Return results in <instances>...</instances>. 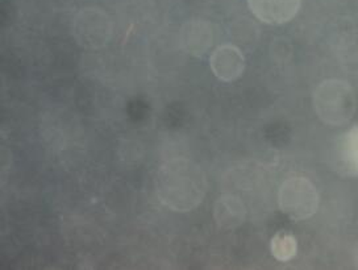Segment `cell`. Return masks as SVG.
Here are the masks:
<instances>
[{
  "instance_id": "1",
  "label": "cell",
  "mask_w": 358,
  "mask_h": 270,
  "mask_svg": "<svg viewBox=\"0 0 358 270\" xmlns=\"http://www.w3.org/2000/svg\"><path fill=\"white\" fill-rule=\"evenodd\" d=\"M159 202L176 213H190L206 198L207 178L199 165L186 158L165 162L156 180Z\"/></svg>"
},
{
  "instance_id": "2",
  "label": "cell",
  "mask_w": 358,
  "mask_h": 270,
  "mask_svg": "<svg viewBox=\"0 0 358 270\" xmlns=\"http://www.w3.org/2000/svg\"><path fill=\"white\" fill-rule=\"evenodd\" d=\"M315 110L328 125L347 124L356 111V94L352 86L338 79H328L319 85L315 92Z\"/></svg>"
},
{
  "instance_id": "3",
  "label": "cell",
  "mask_w": 358,
  "mask_h": 270,
  "mask_svg": "<svg viewBox=\"0 0 358 270\" xmlns=\"http://www.w3.org/2000/svg\"><path fill=\"white\" fill-rule=\"evenodd\" d=\"M278 203L283 214L294 220H306L316 214L320 197L311 180L292 177L280 185Z\"/></svg>"
},
{
  "instance_id": "4",
  "label": "cell",
  "mask_w": 358,
  "mask_h": 270,
  "mask_svg": "<svg viewBox=\"0 0 358 270\" xmlns=\"http://www.w3.org/2000/svg\"><path fill=\"white\" fill-rule=\"evenodd\" d=\"M111 31V22L101 10H83L74 19V37L79 45L87 49L106 45L110 41Z\"/></svg>"
},
{
  "instance_id": "5",
  "label": "cell",
  "mask_w": 358,
  "mask_h": 270,
  "mask_svg": "<svg viewBox=\"0 0 358 270\" xmlns=\"http://www.w3.org/2000/svg\"><path fill=\"white\" fill-rule=\"evenodd\" d=\"M210 64L216 78L223 82H232L243 76L245 70V57L237 46L225 44L213 50Z\"/></svg>"
},
{
  "instance_id": "6",
  "label": "cell",
  "mask_w": 358,
  "mask_h": 270,
  "mask_svg": "<svg viewBox=\"0 0 358 270\" xmlns=\"http://www.w3.org/2000/svg\"><path fill=\"white\" fill-rule=\"evenodd\" d=\"M252 12L262 23L285 24L298 13L301 0H248Z\"/></svg>"
},
{
  "instance_id": "7",
  "label": "cell",
  "mask_w": 358,
  "mask_h": 270,
  "mask_svg": "<svg viewBox=\"0 0 358 270\" xmlns=\"http://www.w3.org/2000/svg\"><path fill=\"white\" fill-rule=\"evenodd\" d=\"M244 203L235 195H222L213 204V219L222 229H235L245 222Z\"/></svg>"
},
{
  "instance_id": "8",
  "label": "cell",
  "mask_w": 358,
  "mask_h": 270,
  "mask_svg": "<svg viewBox=\"0 0 358 270\" xmlns=\"http://www.w3.org/2000/svg\"><path fill=\"white\" fill-rule=\"evenodd\" d=\"M213 32L207 24L189 23L182 31V46L191 56H203L213 45Z\"/></svg>"
},
{
  "instance_id": "9",
  "label": "cell",
  "mask_w": 358,
  "mask_h": 270,
  "mask_svg": "<svg viewBox=\"0 0 358 270\" xmlns=\"http://www.w3.org/2000/svg\"><path fill=\"white\" fill-rule=\"evenodd\" d=\"M270 249L273 256L282 262L290 261L298 252V243L295 236L287 232H280L273 237Z\"/></svg>"
},
{
  "instance_id": "10",
  "label": "cell",
  "mask_w": 358,
  "mask_h": 270,
  "mask_svg": "<svg viewBox=\"0 0 358 270\" xmlns=\"http://www.w3.org/2000/svg\"><path fill=\"white\" fill-rule=\"evenodd\" d=\"M344 148L345 161L349 168L358 174V125L348 134Z\"/></svg>"
}]
</instances>
